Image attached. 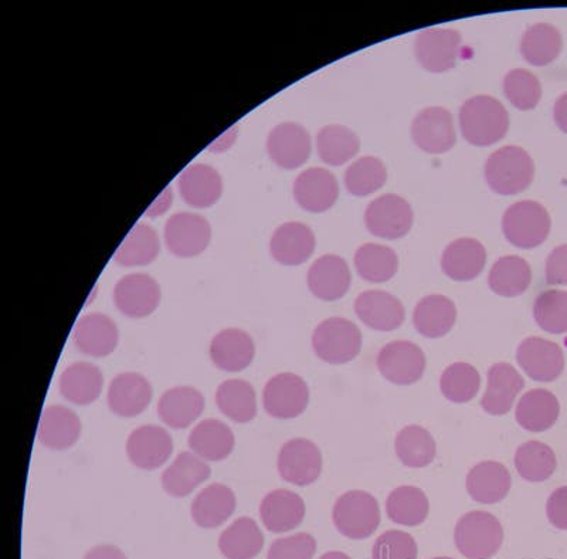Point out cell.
Segmentation results:
<instances>
[{
    "label": "cell",
    "mask_w": 567,
    "mask_h": 559,
    "mask_svg": "<svg viewBox=\"0 0 567 559\" xmlns=\"http://www.w3.org/2000/svg\"><path fill=\"white\" fill-rule=\"evenodd\" d=\"M460 126L470 144L489 146L503 140L508 132L509 114L494 96L477 95L461 106Z\"/></svg>",
    "instance_id": "obj_1"
},
{
    "label": "cell",
    "mask_w": 567,
    "mask_h": 559,
    "mask_svg": "<svg viewBox=\"0 0 567 559\" xmlns=\"http://www.w3.org/2000/svg\"><path fill=\"white\" fill-rule=\"evenodd\" d=\"M535 176V164L520 146L508 145L488 157L485 180L499 195H518L528 190Z\"/></svg>",
    "instance_id": "obj_2"
},
{
    "label": "cell",
    "mask_w": 567,
    "mask_h": 559,
    "mask_svg": "<svg viewBox=\"0 0 567 559\" xmlns=\"http://www.w3.org/2000/svg\"><path fill=\"white\" fill-rule=\"evenodd\" d=\"M457 550L468 559H489L504 542V528L487 511H471L460 518L454 530Z\"/></svg>",
    "instance_id": "obj_3"
},
{
    "label": "cell",
    "mask_w": 567,
    "mask_h": 559,
    "mask_svg": "<svg viewBox=\"0 0 567 559\" xmlns=\"http://www.w3.org/2000/svg\"><path fill=\"white\" fill-rule=\"evenodd\" d=\"M381 508L367 491L352 490L338 498L332 520L337 530L351 540H364L381 526Z\"/></svg>",
    "instance_id": "obj_4"
},
{
    "label": "cell",
    "mask_w": 567,
    "mask_h": 559,
    "mask_svg": "<svg viewBox=\"0 0 567 559\" xmlns=\"http://www.w3.org/2000/svg\"><path fill=\"white\" fill-rule=\"evenodd\" d=\"M312 348L323 363L332 365L351 363L362 350L361 329L347 318H328L313 332Z\"/></svg>",
    "instance_id": "obj_5"
},
{
    "label": "cell",
    "mask_w": 567,
    "mask_h": 559,
    "mask_svg": "<svg viewBox=\"0 0 567 559\" xmlns=\"http://www.w3.org/2000/svg\"><path fill=\"white\" fill-rule=\"evenodd\" d=\"M550 225L548 211L534 201L514 203L503 218L506 241L520 248L540 246L549 236Z\"/></svg>",
    "instance_id": "obj_6"
},
{
    "label": "cell",
    "mask_w": 567,
    "mask_h": 559,
    "mask_svg": "<svg viewBox=\"0 0 567 559\" xmlns=\"http://www.w3.org/2000/svg\"><path fill=\"white\" fill-rule=\"evenodd\" d=\"M262 404L272 418H298L310 404V388L306 380L296 374L276 375L266 385Z\"/></svg>",
    "instance_id": "obj_7"
},
{
    "label": "cell",
    "mask_w": 567,
    "mask_h": 559,
    "mask_svg": "<svg viewBox=\"0 0 567 559\" xmlns=\"http://www.w3.org/2000/svg\"><path fill=\"white\" fill-rule=\"evenodd\" d=\"M413 217L410 203L394 193L378 197L364 212L368 231L389 241L406 236L413 226Z\"/></svg>",
    "instance_id": "obj_8"
},
{
    "label": "cell",
    "mask_w": 567,
    "mask_h": 559,
    "mask_svg": "<svg viewBox=\"0 0 567 559\" xmlns=\"http://www.w3.org/2000/svg\"><path fill=\"white\" fill-rule=\"evenodd\" d=\"M377 365L384 379L394 385L419 383L425 370V355L417 344L393 342L379 350Z\"/></svg>",
    "instance_id": "obj_9"
},
{
    "label": "cell",
    "mask_w": 567,
    "mask_h": 559,
    "mask_svg": "<svg viewBox=\"0 0 567 559\" xmlns=\"http://www.w3.org/2000/svg\"><path fill=\"white\" fill-rule=\"evenodd\" d=\"M278 471L282 480L303 487L316 482L322 471V455L316 444L308 439H292L281 447L278 455Z\"/></svg>",
    "instance_id": "obj_10"
},
{
    "label": "cell",
    "mask_w": 567,
    "mask_h": 559,
    "mask_svg": "<svg viewBox=\"0 0 567 559\" xmlns=\"http://www.w3.org/2000/svg\"><path fill=\"white\" fill-rule=\"evenodd\" d=\"M412 136L419 149L427 154H445L457 141L453 114L443 106H429L420 111L413 121Z\"/></svg>",
    "instance_id": "obj_11"
},
{
    "label": "cell",
    "mask_w": 567,
    "mask_h": 559,
    "mask_svg": "<svg viewBox=\"0 0 567 559\" xmlns=\"http://www.w3.org/2000/svg\"><path fill=\"white\" fill-rule=\"evenodd\" d=\"M516 360L536 383H554L565 369L564 350L558 344L539 337H529L519 344Z\"/></svg>",
    "instance_id": "obj_12"
},
{
    "label": "cell",
    "mask_w": 567,
    "mask_h": 559,
    "mask_svg": "<svg viewBox=\"0 0 567 559\" xmlns=\"http://www.w3.org/2000/svg\"><path fill=\"white\" fill-rule=\"evenodd\" d=\"M212 228L205 217L195 213H176L165 225V242L177 257H194L209 246Z\"/></svg>",
    "instance_id": "obj_13"
},
{
    "label": "cell",
    "mask_w": 567,
    "mask_h": 559,
    "mask_svg": "<svg viewBox=\"0 0 567 559\" xmlns=\"http://www.w3.org/2000/svg\"><path fill=\"white\" fill-rule=\"evenodd\" d=\"M461 34L453 29H427L420 33L414 52L423 69L432 73L452 70L460 58Z\"/></svg>",
    "instance_id": "obj_14"
},
{
    "label": "cell",
    "mask_w": 567,
    "mask_h": 559,
    "mask_svg": "<svg viewBox=\"0 0 567 559\" xmlns=\"http://www.w3.org/2000/svg\"><path fill=\"white\" fill-rule=\"evenodd\" d=\"M114 302L116 308L126 317H148L159 306V284L148 274H130L116 283Z\"/></svg>",
    "instance_id": "obj_15"
},
{
    "label": "cell",
    "mask_w": 567,
    "mask_h": 559,
    "mask_svg": "<svg viewBox=\"0 0 567 559\" xmlns=\"http://www.w3.org/2000/svg\"><path fill=\"white\" fill-rule=\"evenodd\" d=\"M174 440L161 426L146 425L135 429L126 441V455L131 464L142 470H155L169 460Z\"/></svg>",
    "instance_id": "obj_16"
},
{
    "label": "cell",
    "mask_w": 567,
    "mask_h": 559,
    "mask_svg": "<svg viewBox=\"0 0 567 559\" xmlns=\"http://www.w3.org/2000/svg\"><path fill=\"white\" fill-rule=\"evenodd\" d=\"M354 312L359 319L377 332H394L402 327L406 312L398 297L382 289H369L354 302Z\"/></svg>",
    "instance_id": "obj_17"
},
{
    "label": "cell",
    "mask_w": 567,
    "mask_h": 559,
    "mask_svg": "<svg viewBox=\"0 0 567 559\" xmlns=\"http://www.w3.org/2000/svg\"><path fill=\"white\" fill-rule=\"evenodd\" d=\"M267 151L278 166L296 170L311 155V136L300 124L284 123L268 135Z\"/></svg>",
    "instance_id": "obj_18"
},
{
    "label": "cell",
    "mask_w": 567,
    "mask_h": 559,
    "mask_svg": "<svg viewBox=\"0 0 567 559\" xmlns=\"http://www.w3.org/2000/svg\"><path fill=\"white\" fill-rule=\"evenodd\" d=\"M338 196L337 177L322 167L303 171L293 182V197L308 212L322 213L331 210Z\"/></svg>",
    "instance_id": "obj_19"
},
{
    "label": "cell",
    "mask_w": 567,
    "mask_h": 559,
    "mask_svg": "<svg viewBox=\"0 0 567 559\" xmlns=\"http://www.w3.org/2000/svg\"><path fill=\"white\" fill-rule=\"evenodd\" d=\"M152 386L144 375L124 373L115 376L109 389V406L111 411L121 418H134L148 408Z\"/></svg>",
    "instance_id": "obj_20"
},
{
    "label": "cell",
    "mask_w": 567,
    "mask_h": 559,
    "mask_svg": "<svg viewBox=\"0 0 567 559\" xmlns=\"http://www.w3.org/2000/svg\"><path fill=\"white\" fill-rule=\"evenodd\" d=\"M352 274L342 257L327 254L313 262L308 272V287L323 302H337L351 288Z\"/></svg>",
    "instance_id": "obj_21"
},
{
    "label": "cell",
    "mask_w": 567,
    "mask_h": 559,
    "mask_svg": "<svg viewBox=\"0 0 567 559\" xmlns=\"http://www.w3.org/2000/svg\"><path fill=\"white\" fill-rule=\"evenodd\" d=\"M487 390L481 406L491 416H503L513 409L516 396L524 389L525 380L513 365L499 363L493 365L487 374Z\"/></svg>",
    "instance_id": "obj_22"
},
{
    "label": "cell",
    "mask_w": 567,
    "mask_h": 559,
    "mask_svg": "<svg viewBox=\"0 0 567 559\" xmlns=\"http://www.w3.org/2000/svg\"><path fill=\"white\" fill-rule=\"evenodd\" d=\"M120 342L116 324L104 314H87L79 319L74 329V344L81 353L101 358L113 354Z\"/></svg>",
    "instance_id": "obj_23"
},
{
    "label": "cell",
    "mask_w": 567,
    "mask_h": 559,
    "mask_svg": "<svg viewBox=\"0 0 567 559\" xmlns=\"http://www.w3.org/2000/svg\"><path fill=\"white\" fill-rule=\"evenodd\" d=\"M255 355V342L243 329H223L210 344L213 364L226 373H240L250 367Z\"/></svg>",
    "instance_id": "obj_24"
},
{
    "label": "cell",
    "mask_w": 567,
    "mask_h": 559,
    "mask_svg": "<svg viewBox=\"0 0 567 559\" xmlns=\"http://www.w3.org/2000/svg\"><path fill=\"white\" fill-rule=\"evenodd\" d=\"M306 502L297 492L275 490L261 501L260 517L268 531L282 533L296 530L306 517Z\"/></svg>",
    "instance_id": "obj_25"
},
{
    "label": "cell",
    "mask_w": 567,
    "mask_h": 559,
    "mask_svg": "<svg viewBox=\"0 0 567 559\" xmlns=\"http://www.w3.org/2000/svg\"><path fill=\"white\" fill-rule=\"evenodd\" d=\"M270 251L284 266H300L316 251V236L303 223H284L271 237Z\"/></svg>",
    "instance_id": "obj_26"
},
{
    "label": "cell",
    "mask_w": 567,
    "mask_h": 559,
    "mask_svg": "<svg viewBox=\"0 0 567 559\" xmlns=\"http://www.w3.org/2000/svg\"><path fill=\"white\" fill-rule=\"evenodd\" d=\"M487 263V252L483 243L475 238H458L445 248L442 268L445 276L454 282H471L483 273Z\"/></svg>",
    "instance_id": "obj_27"
},
{
    "label": "cell",
    "mask_w": 567,
    "mask_h": 559,
    "mask_svg": "<svg viewBox=\"0 0 567 559\" xmlns=\"http://www.w3.org/2000/svg\"><path fill=\"white\" fill-rule=\"evenodd\" d=\"M204 410V395L192 386H176L166 390L158 404L161 419L174 429L189 428Z\"/></svg>",
    "instance_id": "obj_28"
},
{
    "label": "cell",
    "mask_w": 567,
    "mask_h": 559,
    "mask_svg": "<svg viewBox=\"0 0 567 559\" xmlns=\"http://www.w3.org/2000/svg\"><path fill=\"white\" fill-rule=\"evenodd\" d=\"M511 482V472L503 464L481 461L468 472L467 491L481 505H496L508 496Z\"/></svg>",
    "instance_id": "obj_29"
},
{
    "label": "cell",
    "mask_w": 567,
    "mask_h": 559,
    "mask_svg": "<svg viewBox=\"0 0 567 559\" xmlns=\"http://www.w3.org/2000/svg\"><path fill=\"white\" fill-rule=\"evenodd\" d=\"M80 435L81 421L73 410L60 405L44 409L40 418L38 437L48 449H70L78 444Z\"/></svg>",
    "instance_id": "obj_30"
},
{
    "label": "cell",
    "mask_w": 567,
    "mask_h": 559,
    "mask_svg": "<svg viewBox=\"0 0 567 559\" xmlns=\"http://www.w3.org/2000/svg\"><path fill=\"white\" fill-rule=\"evenodd\" d=\"M210 475L212 469L206 460L194 451H182L162 476V487L172 497H186L209 479Z\"/></svg>",
    "instance_id": "obj_31"
},
{
    "label": "cell",
    "mask_w": 567,
    "mask_h": 559,
    "mask_svg": "<svg viewBox=\"0 0 567 559\" xmlns=\"http://www.w3.org/2000/svg\"><path fill=\"white\" fill-rule=\"evenodd\" d=\"M457 322V308L449 297L442 294L420 299L414 308L413 324L425 338H442L452 332Z\"/></svg>",
    "instance_id": "obj_32"
},
{
    "label": "cell",
    "mask_w": 567,
    "mask_h": 559,
    "mask_svg": "<svg viewBox=\"0 0 567 559\" xmlns=\"http://www.w3.org/2000/svg\"><path fill=\"white\" fill-rule=\"evenodd\" d=\"M560 405L550 390L530 389L516 406L515 418L525 430L545 431L558 421Z\"/></svg>",
    "instance_id": "obj_33"
},
{
    "label": "cell",
    "mask_w": 567,
    "mask_h": 559,
    "mask_svg": "<svg viewBox=\"0 0 567 559\" xmlns=\"http://www.w3.org/2000/svg\"><path fill=\"white\" fill-rule=\"evenodd\" d=\"M179 191L187 205L209 207L219 201L223 191L221 177L209 165H189L179 176Z\"/></svg>",
    "instance_id": "obj_34"
},
{
    "label": "cell",
    "mask_w": 567,
    "mask_h": 559,
    "mask_svg": "<svg viewBox=\"0 0 567 559\" xmlns=\"http://www.w3.org/2000/svg\"><path fill=\"white\" fill-rule=\"evenodd\" d=\"M104 376L99 367L90 363L70 365L60 376V393L69 403L91 405L103 393Z\"/></svg>",
    "instance_id": "obj_35"
},
{
    "label": "cell",
    "mask_w": 567,
    "mask_h": 559,
    "mask_svg": "<svg viewBox=\"0 0 567 559\" xmlns=\"http://www.w3.org/2000/svg\"><path fill=\"white\" fill-rule=\"evenodd\" d=\"M235 510V492L227 486L212 485L196 496L190 515L197 526L216 528L225 525Z\"/></svg>",
    "instance_id": "obj_36"
},
{
    "label": "cell",
    "mask_w": 567,
    "mask_h": 559,
    "mask_svg": "<svg viewBox=\"0 0 567 559\" xmlns=\"http://www.w3.org/2000/svg\"><path fill=\"white\" fill-rule=\"evenodd\" d=\"M235 445V434L229 426L216 419L200 421L189 436L190 450L206 461L227 459Z\"/></svg>",
    "instance_id": "obj_37"
},
{
    "label": "cell",
    "mask_w": 567,
    "mask_h": 559,
    "mask_svg": "<svg viewBox=\"0 0 567 559\" xmlns=\"http://www.w3.org/2000/svg\"><path fill=\"white\" fill-rule=\"evenodd\" d=\"M265 547V536L255 520L241 517L223 531L219 548L227 559H255Z\"/></svg>",
    "instance_id": "obj_38"
},
{
    "label": "cell",
    "mask_w": 567,
    "mask_h": 559,
    "mask_svg": "<svg viewBox=\"0 0 567 559\" xmlns=\"http://www.w3.org/2000/svg\"><path fill=\"white\" fill-rule=\"evenodd\" d=\"M532 271L529 263L523 257L505 256L491 268L488 286L501 297L523 296L529 288Z\"/></svg>",
    "instance_id": "obj_39"
},
{
    "label": "cell",
    "mask_w": 567,
    "mask_h": 559,
    "mask_svg": "<svg viewBox=\"0 0 567 559\" xmlns=\"http://www.w3.org/2000/svg\"><path fill=\"white\" fill-rule=\"evenodd\" d=\"M216 403L227 418L247 424L256 418L257 396L252 385L243 379L225 380L216 393Z\"/></svg>",
    "instance_id": "obj_40"
},
{
    "label": "cell",
    "mask_w": 567,
    "mask_h": 559,
    "mask_svg": "<svg viewBox=\"0 0 567 559\" xmlns=\"http://www.w3.org/2000/svg\"><path fill=\"white\" fill-rule=\"evenodd\" d=\"M429 498L423 490L413 486H402L390 492L386 512L393 522L400 526L417 527L429 516Z\"/></svg>",
    "instance_id": "obj_41"
},
{
    "label": "cell",
    "mask_w": 567,
    "mask_h": 559,
    "mask_svg": "<svg viewBox=\"0 0 567 559\" xmlns=\"http://www.w3.org/2000/svg\"><path fill=\"white\" fill-rule=\"evenodd\" d=\"M394 449H396L400 461L413 469H423V467L432 465L437 455V446H435L432 434L417 425L400 430Z\"/></svg>",
    "instance_id": "obj_42"
},
{
    "label": "cell",
    "mask_w": 567,
    "mask_h": 559,
    "mask_svg": "<svg viewBox=\"0 0 567 559\" xmlns=\"http://www.w3.org/2000/svg\"><path fill=\"white\" fill-rule=\"evenodd\" d=\"M561 52V34L549 23H538L526 30L520 53L532 65H548L559 58Z\"/></svg>",
    "instance_id": "obj_43"
},
{
    "label": "cell",
    "mask_w": 567,
    "mask_h": 559,
    "mask_svg": "<svg viewBox=\"0 0 567 559\" xmlns=\"http://www.w3.org/2000/svg\"><path fill=\"white\" fill-rule=\"evenodd\" d=\"M354 267L367 282L384 283L396 276L399 258L393 248L368 243L354 254Z\"/></svg>",
    "instance_id": "obj_44"
},
{
    "label": "cell",
    "mask_w": 567,
    "mask_h": 559,
    "mask_svg": "<svg viewBox=\"0 0 567 559\" xmlns=\"http://www.w3.org/2000/svg\"><path fill=\"white\" fill-rule=\"evenodd\" d=\"M558 466L555 451L538 440L526 441L515 454L516 471L524 480L542 482L550 479Z\"/></svg>",
    "instance_id": "obj_45"
},
{
    "label": "cell",
    "mask_w": 567,
    "mask_h": 559,
    "mask_svg": "<svg viewBox=\"0 0 567 559\" xmlns=\"http://www.w3.org/2000/svg\"><path fill=\"white\" fill-rule=\"evenodd\" d=\"M159 248V237L155 228L140 223L121 243L114 258L121 266H145L155 261Z\"/></svg>",
    "instance_id": "obj_46"
},
{
    "label": "cell",
    "mask_w": 567,
    "mask_h": 559,
    "mask_svg": "<svg viewBox=\"0 0 567 559\" xmlns=\"http://www.w3.org/2000/svg\"><path fill=\"white\" fill-rule=\"evenodd\" d=\"M359 146H361V142H359L358 135L343 125L323 126L317 136L319 157L332 166L347 164L358 154Z\"/></svg>",
    "instance_id": "obj_47"
},
{
    "label": "cell",
    "mask_w": 567,
    "mask_h": 559,
    "mask_svg": "<svg viewBox=\"0 0 567 559\" xmlns=\"http://www.w3.org/2000/svg\"><path fill=\"white\" fill-rule=\"evenodd\" d=\"M481 375L467 363H455L444 370L440 379L442 394L453 404H467L478 395Z\"/></svg>",
    "instance_id": "obj_48"
},
{
    "label": "cell",
    "mask_w": 567,
    "mask_h": 559,
    "mask_svg": "<svg viewBox=\"0 0 567 559\" xmlns=\"http://www.w3.org/2000/svg\"><path fill=\"white\" fill-rule=\"evenodd\" d=\"M388 171L381 160L363 156L348 167L346 186L353 196H368L386 184Z\"/></svg>",
    "instance_id": "obj_49"
},
{
    "label": "cell",
    "mask_w": 567,
    "mask_h": 559,
    "mask_svg": "<svg viewBox=\"0 0 567 559\" xmlns=\"http://www.w3.org/2000/svg\"><path fill=\"white\" fill-rule=\"evenodd\" d=\"M534 317L546 333H567V292L548 289L540 293L535 299Z\"/></svg>",
    "instance_id": "obj_50"
},
{
    "label": "cell",
    "mask_w": 567,
    "mask_h": 559,
    "mask_svg": "<svg viewBox=\"0 0 567 559\" xmlns=\"http://www.w3.org/2000/svg\"><path fill=\"white\" fill-rule=\"evenodd\" d=\"M504 93L509 103L520 111L534 110L542 99L538 78L524 69L509 71L505 75Z\"/></svg>",
    "instance_id": "obj_51"
},
{
    "label": "cell",
    "mask_w": 567,
    "mask_h": 559,
    "mask_svg": "<svg viewBox=\"0 0 567 559\" xmlns=\"http://www.w3.org/2000/svg\"><path fill=\"white\" fill-rule=\"evenodd\" d=\"M417 557L416 540L408 532L389 530L374 541L373 559H417Z\"/></svg>",
    "instance_id": "obj_52"
},
{
    "label": "cell",
    "mask_w": 567,
    "mask_h": 559,
    "mask_svg": "<svg viewBox=\"0 0 567 559\" xmlns=\"http://www.w3.org/2000/svg\"><path fill=\"white\" fill-rule=\"evenodd\" d=\"M316 552V538L300 532L272 542L267 559H312Z\"/></svg>",
    "instance_id": "obj_53"
},
{
    "label": "cell",
    "mask_w": 567,
    "mask_h": 559,
    "mask_svg": "<svg viewBox=\"0 0 567 559\" xmlns=\"http://www.w3.org/2000/svg\"><path fill=\"white\" fill-rule=\"evenodd\" d=\"M546 282L551 286H567V245L556 247L546 261Z\"/></svg>",
    "instance_id": "obj_54"
},
{
    "label": "cell",
    "mask_w": 567,
    "mask_h": 559,
    "mask_svg": "<svg viewBox=\"0 0 567 559\" xmlns=\"http://www.w3.org/2000/svg\"><path fill=\"white\" fill-rule=\"evenodd\" d=\"M546 515L551 526L567 531V486L551 492L546 502Z\"/></svg>",
    "instance_id": "obj_55"
},
{
    "label": "cell",
    "mask_w": 567,
    "mask_h": 559,
    "mask_svg": "<svg viewBox=\"0 0 567 559\" xmlns=\"http://www.w3.org/2000/svg\"><path fill=\"white\" fill-rule=\"evenodd\" d=\"M84 559H126V557L118 547L99 546L89 551Z\"/></svg>",
    "instance_id": "obj_56"
},
{
    "label": "cell",
    "mask_w": 567,
    "mask_h": 559,
    "mask_svg": "<svg viewBox=\"0 0 567 559\" xmlns=\"http://www.w3.org/2000/svg\"><path fill=\"white\" fill-rule=\"evenodd\" d=\"M554 116L556 125L567 134V93L560 95L556 101Z\"/></svg>",
    "instance_id": "obj_57"
},
{
    "label": "cell",
    "mask_w": 567,
    "mask_h": 559,
    "mask_svg": "<svg viewBox=\"0 0 567 559\" xmlns=\"http://www.w3.org/2000/svg\"><path fill=\"white\" fill-rule=\"evenodd\" d=\"M319 559H352V558L347 556L346 552L331 551V552L323 553V556Z\"/></svg>",
    "instance_id": "obj_58"
},
{
    "label": "cell",
    "mask_w": 567,
    "mask_h": 559,
    "mask_svg": "<svg viewBox=\"0 0 567 559\" xmlns=\"http://www.w3.org/2000/svg\"><path fill=\"white\" fill-rule=\"evenodd\" d=\"M432 559H454V558H450V557H437V558H432Z\"/></svg>",
    "instance_id": "obj_59"
}]
</instances>
